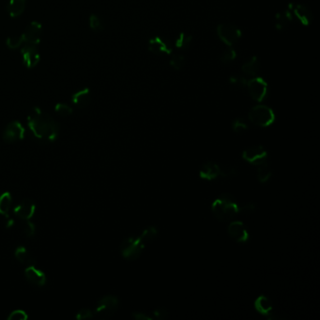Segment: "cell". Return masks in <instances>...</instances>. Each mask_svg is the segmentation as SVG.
<instances>
[{
  "mask_svg": "<svg viewBox=\"0 0 320 320\" xmlns=\"http://www.w3.org/2000/svg\"><path fill=\"white\" fill-rule=\"evenodd\" d=\"M25 277L30 285L42 287L46 284V275L43 270L37 269L35 266L27 267L25 270Z\"/></svg>",
  "mask_w": 320,
  "mask_h": 320,
  "instance_id": "obj_16",
  "label": "cell"
},
{
  "mask_svg": "<svg viewBox=\"0 0 320 320\" xmlns=\"http://www.w3.org/2000/svg\"><path fill=\"white\" fill-rule=\"evenodd\" d=\"M236 57H237V53L235 49H233L232 46H228V49L224 51L221 56V62L223 64H229L235 60Z\"/></svg>",
  "mask_w": 320,
  "mask_h": 320,
  "instance_id": "obj_29",
  "label": "cell"
},
{
  "mask_svg": "<svg viewBox=\"0 0 320 320\" xmlns=\"http://www.w3.org/2000/svg\"><path fill=\"white\" fill-rule=\"evenodd\" d=\"M293 17L294 15L292 14L291 10L289 9L278 13L277 15H275V29L279 31L285 30L288 26V23L293 20Z\"/></svg>",
  "mask_w": 320,
  "mask_h": 320,
  "instance_id": "obj_23",
  "label": "cell"
},
{
  "mask_svg": "<svg viewBox=\"0 0 320 320\" xmlns=\"http://www.w3.org/2000/svg\"><path fill=\"white\" fill-rule=\"evenodd\" d=\"M271 176H272V169L270 167V164H268V161L262 164H260V165H258L257 178H258L259 182L266 183L267 181L270 180Z\"/></svg>",
  "mask_w": 320,
  "mask_h": 320,
  "instance_id": "obj_25",
  "label": "cell"
},
{
  "mask_svg": "<svg viewBox=\"0 0 320 320\" xmlns=\"http://www.w3.org/2000/svg\"><path fill=\"white\" fill-rule=\"evenodd\" d=\"M94 317L93 312L88 308H83L75 315V318L79 320L90 319Z\"/></svg>",
  "mask_w": 320,
  "mask_h": 320,
  "instance_id": "obj_35",
  "label": "cell"
},
{
  "mask_svg": "<svg viewBox=\"0 0 320 320\" xmlns=\"http://www.w3.org/2000/svg\"><path fill=\"white\" fill-rule=\"evenodd\" d=\"M88 24H89V28L95 32H100V31H102L104 29L103 22L101 20L100 16H98L97 15L93 14V15L89 16Z\"/></svg>",
  "mask_w": 320,
  "mask_h": 320,
  "instance_id": "obj_27",
  "label": "cell"
},
{
  "mask_svg": "<svg viewBox=\"0 0 320 320\" xmlns=\"http://www.w3.org/2000/svg\"><path fill=\"white\" fill-rule=\"evenodd\" d=\"M148 47L151 53L158 56H163V55L169 56L172 55V52H173L170 42L162 37H154L150 39Z\"/></svg>",
  "mask_w": 320,
  "mask_h": 320,
  "instance_id": "obj_13",
  "label": "cell"
},
{
  "mask_svg": "<svg viewBox=\"0 0 320 320\" xmlns=\"http://www.w3.org/2000/svg\"><path fill=\"white\" fill-rule=\"evenodd\" d=\"M27 7V0H9L7 12L12 18L20 17Z\"/></svg>",
  "mask_w": 320,
  "mask_h": 320,
  "instance_id": "obj_20",
  "label": "cell"
},
{
  "mask_svg": "<svg viewBox=\"0 0 320 320\" xmlns=\"http://www.w3.org/2000/svg\"><path fill=\"white\" fill-rule=\"evenodd\" d=\"M36 232L35 225L33 223H31L30 221H26V224L24 226V233L25 235L29 238L33 237Z\"/></svg>",
  "mask_w": 320,
  "mask_h": 320,
  "instance_id": "obj_36",
  "label": "cell"
},
{
  "mask_svg": "<svg viewBox=\"0 0 320 320\" xmlns=\"http://www.w3.org/2000/svg\"><path fill=\"white\" fill-rule=\"evenodd\" d=\"M228 230L230 238L236 242L244 243L249 240L248 229L241 221L231 222L228 226Z\"/></svg>",
  "mask_w": 320,
  "mask_h": 320,
  "instance_id": "obj_12",
  "label": "cell"
},
{
  "mask_svg": "<svg viewBox=\"0 0 320 320\" xmlns=\"http://www.w3.org/2000/svg\"><path fill=\"white\" fill-rule=\"evenodd\" d=\"M232 129H233V131L235 132L236 134L242 135V134H244L247 131L248 125H247V123L245 122L243 119L238 118L232 122Z\"/></svg>",
  "mask_w": 320,
  "mask_h": 320,
  "instance_id": "obj_30",
  "label": "cell"
},
{
  "mask_svg": "<svg viewBox=\"0 0 320 320\" xmlns=\"http://www.w3.org/2000/svg\"><path fill=\"white\" fill-rule=\"evenodd\" d=\"M199 176L200 178L208 181L214 180L222 177V166L212 162H207L200 168Z\"/></svg>",
  "mask_w": 320,
  "mask_h": 320,
  "instance_id": "obj_17",
  "label": "cell"
},
{
  "mask_svg": "<svg viewBox=\"0 0 320 320\" xmlns=\"http://www.w3.org/2000/svg\"><path fill=\"white\" fill-rule=\"evenodd\" d=\"M24 44L39 45L43 37V26L40 22L32 21L21 34Z\"/></svg>",
  "mask_w": 320,
  "mask_h": 320,
  "instance_id": "obj_8",
  "label": "cell"
},
{
  "mask_svg": "<svg viewBox=\"0 0 320 320\" xmlns=\"http://www.w3.org/2000/svg\"><path fill=\"white\" fill-rule=\"evenodd\" d=\"M15 256L18 262H20L22 265H25L27 267L30 266H35L36 261L34 257L31 256L29 250L24 246H18L15 249Z\"/></svg>",
  "mask_w": 320,
  "mask_h": 320,
  "instance_id": "obj_21",
  "label": "cell"
},
{
  "mask_svg": "<svg viewBox=\"0 0 320 320\" xmlns=\"http://www.w3.org/2000/svg\"><path fill=\"white\" fill-rule=\"evenodd\" d=\"M120 307V299L113 295H107L99 300L93 314L99 319H107L114 315Z\"/></svg>",
  "mask_w": 320,
  "mask_h": 320,
  "instance_id": "obj_5",
  "label": "cell"
},
{
  "mask_svg": "<svg viewBox=\"0 0 320 320\" xmlns=\"http://www.w3.org/2000/svg\"><path fill=\"white\" fill-rule=\"evenodd\" d=\"M211 211L218 220L228 222L239 214L240 206L231 194L224 193L214 200L211 205Z\"/></svg>",
  "mask_w": 320,
  "mask_h": 320,
  "instance_id": "obj_3",
  "label": "cell"
},
{
  "mask_svg": "<svg viewBox=\"0 0 320 320\" xmlns=\"http://www.w3.org/2000/svg\"><path fill=\"white\" fill-rule=\"evenodd\" d=\"M90 100H91V93L88 87L80 89L71 96L72 103L80 108L87 106L90 103Z\"/></svg>",
  "mask_w": 320,
  "mask_h": 320,
  "instance_id": "obj_19",
  "label": "cell"
},
{
  "mask_svg": "<svg viewBox=\"0 0 320 320\" xmlns=\"http://www.w3.org/2000/svg\"><path fill=\"white\" fill-rule=\"evenodd\" d=\"M248 119L256 126L269 127L275 121V114L270 107L258 104L251 108Z\"/></svg>",
  "mask_w": 320,
  "mask_h": 320,
  "instance_id": "obj_4",
  "label": "cell"
},
{
  "mask_svg": "<svg viewBox=\"0 0 320 320\" xmlns=\"http://www.w3.org/2000/svg\"><path fill=\"white\" fill-rule=\"evenodd\" d=\"M24 44V41L22 36H15V37H9L6 40V45L8 48L15 50L19 47H22Z\"/></svg>",
  "mask_w": 320,
  "mask_h": 320,
  "instance_id": "obj_31",
  "label": "cell"
},
{
  "mask_svg": "<svg viewBox=\"0 0 320 320\" xmlns=\"http://www.w3.org/2000/svg\"><path fill=\"white\" fill-rule=\"evenodd\" d=\"M169 64L171 67L176 70V71H180L184 68L186 64L185 57L181 55H173L170 58Z\"/></svg>",
  "mask_w": 320,
  "mask_h": 320,
  "instance_id": "obj_28",
  "label": "cell"
},
{
  "mask_svg": "<svg viewBox=\"0 0 320 320\" xmlns=\"http://www.w3.org/2000/svg\"><path fill=\"white\" fill-rule=\"evenodd\" d=\"M14 212L21 220H30L36 212L35 202L33 200L25 198L15 206Z\"/></svg>",
  "mask_w": 320,
  "mask_h": 320,
  "instance_id": "obj_14",
  "label": "cell"
},
{
  "mask_svg": "<svg viewBox=\"0 0 320 320\" xmlns=\"http://www.w3.org/2000/svg\"><path fill=\"white\" fill-rule=\"evenodd\" d=\"M28 126L36 140L43 144L55 142L60 131L57 121L39 107H34L30 111Z\"/></svg>",
  "mask_w": 320,
  "mask_h": 320,
  "instance_id": "obj_1",
  "label": "cell"
},
{
  "mask_svg": "<svg viewBox=\"0 0 320 320\" xmlns=\"http://www.w3.org/2000/svg\"><path fill=\"white\" fill-rule=\"evenodd\" d=\"M288 9L291 10L293 15L299 20L301 25L309 26L313 22V15L312 11L302 4H290Z\"/></svg>",
  "mask_w": 320,
  "mask_h": 320,
  "instance_id": "obj_15",
  "label": "cell"
},
{
  "mask_svg": "<svg viewBox=\"0 0 320 320\" xmlns=\"http://www.w3.org/2000/svg\"><path fill=\"white\" fill-rule=\"evenodd\" d=\"M242 158L249 164L258 166L268 161V151L262 146L251 147L242 152Z\"/></svg>",
  "mask_w": 320,
  "mask_h": 320,
  "instance_id": "obj_11",
  "label": "cell"
},
{
  "mask_svg": "<svg viewBox=\"0 0 320 320\" xmlns=\"http://www.w3.org/2000/svg\"><path fill=\"white\" fill-rule=\"evenodd\" d=\"M55 111L57 112V114L59 116H62V117H69L72 114L73 110L69 104L67 103H63V102H58L56 104L55 106Z\"/></svg>",
  "mask_w": 320,
  "mask_h": 320,
  "instance_id": "obj_32",
  "label": "cell"
},
{
  "mask_svg": "<svg viewBox=\"0 0 320 320\" xmlns=\"http://www.w3.org/2000/svg\"><path fill=\"white\" fill-rule=\"evenodd\" d=\"M256 206L255 204H253V203H250L248 205H246V206H242V207H240V211H239V214H253L255 210H256Z\"/></svg>",
  "mask_w": 320,
  "mask_h": 320,
  "instance_id": "obj_38",
  "label": "cell"
},
{
  "mask_svg": "<svg viewBox=\"0 0 320 320\" xmlns=\"http://www.w3.org/2000/svg\"><path fill=\"white\" fill-rule=\"evenodd\" d=\"M254 305L257 313L262 314L264 316H267L268 318L271 316V313L273 311V303L269 297L265 295L258 296L254 302Z\"/></svg>",
  "mask_w": 320,
  "mask_h": 320,
  "instance_id": "obj_18",
  "label": "cell"
},
{
  "mask_svg": "<svg viewBox=\"0 0 320 320\" xmlns=\"http://www.w3.org/2000/svg\"><path fill=\"white\" fill-rule=\"evenodd\" d=\"M216 33L221 41L228 46H233L242 38V31L233 24L222 23L217 26Z\"/></svg>",
  "mask_w": 320,
  "mask_h": 320,
  "instance_id": "obj_6",
  "label": "cell"
},
{
  "mask_svg": "<svg viewBox=\"0 0 320 320\" xmlns=\"http://www.w3.org/2000/svg\"><path fill=\"white\" fill-rule=\"evenodd\" d=\"M250 97L256 101L261 102L263 101L269 93V85L268 83L260 77H253L248 80L246 85Z\"/></svg>",
  "mask_w": 320,
  "mask_h": 320,
  "instance_id": "obj_7",
  "label": "cell"
},
{
  "mask_svg": "<svg viewBox=\"0 0 320 320\" xmlns=\"http://www.w3.org/2000/svg\"><path fill=\"white\" fill-rule=\"evenodd\" d=\"M157 235V228L150 227L143 230L142 233L139 235L129 237L121 243V255L127 260H136L141 256L143 250L146 248V246L156 239Z\"/></svg>",
  "mask_w": 320,
  "mask_h": 320,
  "instance_id": "obj_2",
  "label": "cell"
},
{
  "mask_svg": "<svg viewBox=\"0 0 320 320\" xmlns=\"http://www.w3.org/2000/svg\"><path fill=\"white\" fill-rule=\"evenodd\" d=\"M260 70V61L257 57H250L249 59L244 62L242 67V71L245 75L255 77Z\"/></svg>",
  "mask_w": 320,
  "mask_h": 320,
  "instance_id": "obj_22",
  "label": "cell"
},
{
  "mask_svg": "<svg viewBox=\"0 0 320 320\" xmlns=\"http://www.w3.org/2000/svg\"><path fill=\"white\" fill-rule=\"evenodd\" d=\"M168 316H169V313L164 307L158 308L153 312V318L155 317L157 319H166Z\"/></svg>",
  "mask_w": 320,
  "mask_h": 320,
  "instance_id": "obj_37",
  "label": "cell"
},
{
  "mask_svg": "<svg viewBox=\"0 0 320 320\" xmlns=\"http://www.w3.org/2000/svg\"><path fill=\"white\" fill-rule=\"evenodd\" d=\"M28 318H29L28 313H26L24 310H20V309L12 312L8 316L9 320H27Z\"/></svg>",
  "mask_w": 320,
  "mask_h": 320,
  "instance_id": "obj_34",
  "label": "cell"
},
{
  "mask_svg": "<svg viewBox=\"0 0 320 320\" xmlns=\"http://www.w3.org/2000/svg\"><path fill=\"white\" fill-rule=\"evenodd\" d=\"M25 128L23 127L21 122L15 121L10 122L4 129L2 138L3 140L9 144L21 141L25 138Z\"/></svg>",
  "mask_w": 320,
  "mask_h": 320,
  "instance_id": "obj_10",
  "label": "cell"
},
{
  "mask_svg": "<svg viewBox=\"0 0 320 320\" xmlns=\"http://www.w3.org/2000/svg\"><path fill=\"white\" fill-rule=\"evenodd\" d=\"M21 57L23 64L29 70L36 68L41 60V55L37 45L32 44H23L21 47Z\"/></svg>",
  "mask_w": 320,
  "mask_h": 320,
  "instance_id": "obj_9",
  "label": "cell"
},
{
  "mask_svg": "<svg viewBox=\"0 0 320 320\" xmlns=\"http://www.w3.org/2000/svg\"><path fill=\"white\" fill-rule=\"evenodd\" d=\"M133 317L136 320H152L153 316H151L150 314L142 313V312H135L133 313Z\"/></svg>",
  "mask_w": 320,
  "mask_h": 320,
  "instance_id": "obj_39",
  "label": "cell"
},
{
  "mask_svg": "<svg viewBox=\"0 0 320 320\" xmlns=\"http://www.w3.org/2000/svg\"><path fill=\"white\" fill-rule=\"evenodd\" d=\"M247 82H248V80L245 77H243V76H241V75H233V76H231L229 78L230 85H233L235 87H238V88L246 87Z\"/></svg>",
  "mask_w": 320,
  "mask_h": 320,
  "instance_id": "obj_33",
  "label": "cell"
},
{
  "mask_svg": "<svg viewBox=\"0 0 320 320\" xmlns=\"http://www.w3.org/2000/svg\"><path fill=\"white\" fill-rule=\"evenodd\" d=\"M13 205V197L9 192L0 194V214L8 217L10 209Z\"/></svg>",
  "mask_w": 320,
  "mask_h": 320,
  "instance_id": "obj_24",
  "label": "cell"
},
{
  "mask_svg": "<svg viewBox=\"0 0 320 320\" xmlns=\"http://www.w3.org/2000/svg\"><path fill=\"white\" fill-rule=\"evenodd\" d=\"M192 43V36L185 33V32H181L178 34L176 42H175V46L181 49V50H187L191 47Z\"/></svg>",
  "mask_w": 320,
  "mask_h": 320,
  "instance_id": "obj_26",
  "label": "cell"
}]
</instances>
